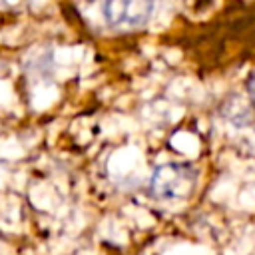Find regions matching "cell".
Wrapping results in <instances>:
<instances>
[{"instance_id":"obj_1","label":"cell","mask_w":255,"mask_h":255,"mask_svg":"<svg viewBox=\"0 0 255 255\" xmlns=\"http://www.w3.org/2000/svg\"><path fill=\"white\" fill-rule=\"evenodd\" d=\"M197 183V171L189 163H165L151 175V191L159 199L187 197Z\"/></svg>"},{"instance_id":"obj_2","label":"cell","mask_w":255,"mask_h":255,"mask_svg":"<svg viewBox=\"0 0 255 255\" xmlns=\"http://www.w3.org/2000/svg\"><path fill=\"white\" fill-rule=\"evenodd\" d=\"M153 10V0H104V18L114 28H139Z\"/></svg>"}]
</instances>
